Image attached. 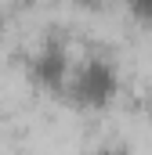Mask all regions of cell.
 <instances>
[{
    "label": "cell",
    "mask_w": 152,
    "mask_h": 155,
    "mask_svg": "<svg viewBox=\"0 0 152 155\" xmlns=\"http://www.w3.org/2000/svg\"><path fill=\"white\" fill-rule=\"evenodd\" d=\"M123 90V69L109 51H83L76 54L73 76L65 87V101L76 112H109Z\"/></svg>",
    "instance_id": "1"
},
{
    "label": "cell",
    "mask_w": 152,
    "mask_h": 155,
    "mask_svg": "<svg viewBox=\"0 0 152 155\" xmlns=\"http://www.w3.org/2000/svg\"><path fill=\"white\" fill-rule=\"evenodd\" d=\"M73 65H76V54H73L69 36L58 33V29H51V33L36 36V43L26 51L22 72H26V79L36 87L40 94H65Z\"/></svg>",
    "instance_id": "2"
},
{
    "label": "cell",
    "mask_w": 152,
    "mask_h": 155,
    "mask_svg": "<svg viewBox=\"0 0 152 155\" xmlns=\"http://www.w3.org/2000/svg\"><path fill=\"white\" fill-rule=\"evenodd\" d=\"M123 11H127L141 29H152V0H123Z\"/></svg>",
    "instance_id": "3"
},
{
    "label": "cell",
    "mask_w": 152,
    "mask_h": 155,
    "mask_svg": "<svg viewBox=\"0 0 152 155\" xmlns=\"http://www.w3.org/2000/svg\"><path fill=\"white\" fill-rule=\"evenodd\" d=\"M87 155H134V148H130L127 141H119V137H105V141L91 144Z\"/></svg>",
    "instance_id": "4"
},
{
    "label": "cell",
    "mask_w": 152,
    "mask_h": 155,
    "mask_svg": "<svg viewBox=\"0 0 152 155\" xmlns=\"http://www.w3.org/2000/svg\"><path fill=\"white\" fill-rule=\"evenodd\" d=\"M73 4H80V7H98V4H105V0H73Z\"/></svg>",
    "instance_id": "5"
},
{
    "label": "cell",
    "mask_w": 152,
    "mask_h": 155,
    "mask_svg": "<svg viewBox=\"0 0 152 155\" xmlns=\"http://www.w3.org/2000/svg\"><path fill=\"white\" fill-rule=\"evenodd\" d=\"M0 11H4V4H0Z\"/></svg>",
    "instance_id": "6"
}]
</instances>
